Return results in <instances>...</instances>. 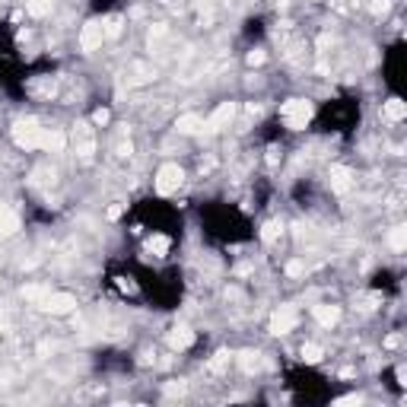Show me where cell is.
I'll return each instance as SVG.
<instances>
[{
	"label": "cell",
	"instance_id": "obj_1",
	"mask_svg": "<svg viewBox=\"0 0 407 407\" xmlns=\"http://www.w3.org/2000/svg\"><path fill=\"white\" fill-rule=\"evenodd\" d=\"M309 121H312V102L290 99L280 105V124L286 131H302V127H309Z\"/></svg>",
	"mask_w": 407,
	"mask_h": 407
},
{
	"label": "cell",
	"instance_id": "obj_2",
	"mask_svg": "<svg viewBox=\"0 0 407 407\" xmlns=\"http://www.w3.org/2000/svg\"><path fill=\"white\" fill-rule=\"evenodd\" d=\"M42 134H45V127L32 118L19 121V124L13 127V140H16V146H23V150H38V146H42Z\"/></svg>",
	"mask_w": 407,
	"mask_h": 407
},
{
	"label": "cell",
	"instance_id": "obj_3",
	"mask_svg": "<svg viewBox=\"0 0 407 407\" xmlns=\"http://www.w3.org/2000/svg\"><path fill=\"white\" fill-rule=\"evenodd\" d=\"M184 182V169L178 163H165L163 169L156 172V191L159 194H172V191H178Z\"/></svg>",
	"mask_w": 407,
	"mask_h": 407
},
{
	"label": "cell",
	"instance_id": "obj_4",
	"mask_svg": "<svg viewBox=\"0 0 407 407\" xmlns=\"http://www.w3.org/2000/svg\"><path fill=\"white\" fill-rule=\"evenodd\" d=\"M232 118H235V105H232V102H223L210 118H204V131H223Z\"/></svg>",
	"mask_w": 407,
	"mask_h": 407
},
{
	"label": "cell",
	"instance_id": "obj_5",
	"mask_svg": "<svg viewBox=\"0 0 407 407\" xmlns=\"http://www.w3.org/2000/svg\"><path fill=\"white\" fill-rule=\"evenodd\" d=\"M296 324H299V312L296 309H286V305L280 312H273V318H271L273 334H290Z\"/></svg>",
	"mask_w": 407,
	"mask_h": 407
},
{
	"label": "cell",
	"instance_id": "obj_6",
	"mask_svg": "<svg viewBox=\"0 0 407 407\" xmlns=\"http://www.w3.org/2000/svg\"><path fill=\"white\" fill-rule=\"evenodd\" d=\"M102 38H105V25L102 23H86L80 32V45L83 51H95L102 45Z\"/></svg>",
	"mask_w": 407,
	"mask_h": 407
},
{
	"label": "cell",
	"instance_id": "obj_7",
	"mask_svg": "<svg viewBox=\"0 0 407 407\" xmlns=\"http://www.w3.org/2000/svg\"><path fill=\"white\" fill-rule=\"evenodd\" d=\"M328 178H331V188H334V191H341V194H343V191H350V188H353V172H350V169H343V165H334Z\"/></svg>",
	"mask_w": 407,
	"mask_h": 407
},
{
	"label": "cell",
	"instance_id": "obj_8",
	"mask_svg": "<svg viewBox=\"0 0 407 407\" xmlns=\"http://www.w3.org/2000/svg\"><path fill=\"white\" fill-rule=\"evenodd\" d=\"M73 305H76V302H73L70 296H64V293H51V296H45V299H42V309L57 312V315H61V312H70Z\"/></svg>",
	"mask_w": 407,
	"mask_h": 407
},
{
	"label": "cell",
	"instance_id": "obj_9",
	"mask_svg": "<svg viewBox=\"0 0 407 407\" xmlns=\"http://www.w3.org/2000/svg\"><path fill=\"white\" fill-rule=\"evenodd\" d=\"M169 248H172V239H169V235H159V232H153V239L146 242V252H150L153 258H165Z\"/></svg>",
	"mask_w": 407,
	"mask_h": 407
},
{
	"label": "cell",
	"instance_id": "obj_10",
	"mask_svg": "<svg viewBox=\"0 0 407 407\" xmlns=\"http://www.w3.org/2000/svg\"><path fill=\"white\" fill-rule=\"evenodd\" d=\"M382 114H385L388 121H404V114H407V105L401 99H388L385 105H382Z\"/></svg>",
	"mask_w": 407,
	"mask_h": 407
},
{
	"label": "cell",
	"instance_id": "obj_11",
	"mask_svg": "<svg viewBox=\"0 0 407 407\" xmlns=\"http://www.w3.org/2000/svg\"><path fill=\"white\" fill-rule=\"evenodd\" d=\"M178 131L182 134H201L204 118H197V114H182V118H178Z\"/></svg>",
	"mask_w": 407,
	"mask_h": 407
},
{
	"label": "cell",
	"instance_id": "obj_12",
	"mask_svg": "<svg viewBox=\"0 0 407 407\" xmlns=\"http://www.w3.org/2000/svg\"><path fill=\"white\" fill-rule=\"evenodd\" d=\"M191 341H194V334H191L188 328H175V331H172V334H169V343H172V347H175V350L191 347Z\"/></svg>",
	"mask_w": 407,
	"mask_h": 407
},
{
	"label": "cell",
	"instance_id": "obj_13",
	"mask_svg": "<svg viewBox=\"0 0 407 407\" xmlns=\"http://www.w3.org/2000/svg\"><path fill=\"white\" fill-rule=\"evenodd\" d=\"M337 315H341V312H337L334 305H318V309H315V318H318L322 324H334Z\"/></svg>",
	"mask_w": 407,
	"mask_h": 407
},
{
	"label": "cell",
	"instance_id": "obj_14",
	"mask_svg": "<svg viewBox=\"0 0 407 407\" xmlns=\"http://www.w3.org/2000/svg\"><path fill=\"white\" fill-rule=\"evenodd\" d=\"M302 360L318 362V360H322V347H315V343H305V347H302Z\"/></svg>",
	"mask_w": 407,
	"mask_h": 407
}]
</instances>
